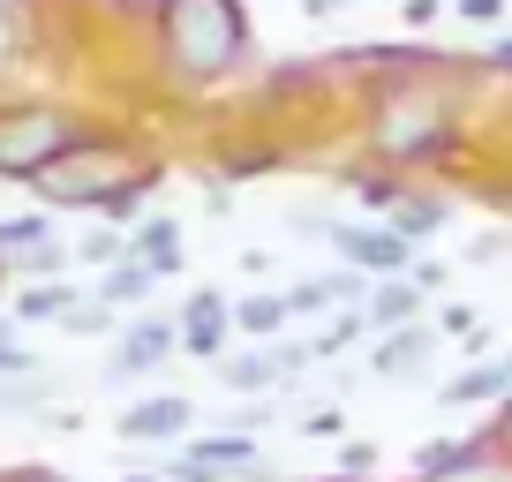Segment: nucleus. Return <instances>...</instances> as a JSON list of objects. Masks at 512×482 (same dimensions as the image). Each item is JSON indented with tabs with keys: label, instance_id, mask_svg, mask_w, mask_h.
I'll use <instances>...</instances> for the list:
<instances>
[{
	"label": "nucleus",
	"instance_id": "f03ea898",
	"mask_svg": "<svg viewBox=\"0 0 512 482\" xmlns=\"http://www.w3.org/2000/svg\"><path fill=\"white\" fill-rule=\"evenodd\" d=\"M136 181H144V174H128V159H121L113 144L83 136V144L68 151V159H53L46 174L31 181V189L46 196V204H106V211H113V196L136 189Z\"/></svg>",
	"mask_w": 512,
	"mask_h": 482
},
{
	"label": "nucleus",
	"instance_id": "b1692460",
	"mask_svg": "<svg viewBox=\"0 0 512 482\" xmlns=\"http://www.w3.org/2000/svg\"><path fill=\"white\" fill-rule=\"evenodd\" d=\"M400 16L407 23H437V0H400Z\"/></svg>",
	"mask_w": 512,
	"mask_h": 482
},
{
	"label": "nucleus",
	"instance_id": "2eb2a0df",
	"mask_svg": "<svg viewBox=\"0 0 512 482\" xmlns=\"http://www.w3.org/2000/svg\"><path fill=\"white\" fill-rule=\"evenodd\" d=\"M445 226V204H430V196H407L400 211H392V234L400 241H415V234H437Z\"/></svg>",
	"mask_w": 512,
	"mask_h": 482
},
{
	"label": "nucleus",
	"instance_id": "ddd939ff",
	"mask_svg": "<svg viewBox=\"0 0 512 482\" xmlns=\"http://www.w3.org/2000/svg\"><path fill=\"white\" fill-rule=\"evenodd\" d=\"M68 302H76V294H68L61 279H38V287H23V294H16V324H46V317H68Z\"/></svg>",
	"mask_w": 512,
	"mask_h": 482
},
{
	"label": "nucleus",
	"instance_id": "dca6fc26",
	"mask_svg": "<svg viewBox=\"0 0 512 482\" xmlns=\"http://www.w3.org/2000/svg\"><path fill=\"white\" fill-rule=\"evenodd\" d=\"M151 279H159L151 264L128 257V264H113V272H106V294H98V302H136V294H151Z\"/></svg>",
	"mask_w": 512,
	"mask_h": 482
},
{
	"label": "nucleus",
	"instance_id": "9d476101",
	"mask_svg": "<svg viewBox=\"0 0 512 482\" xmlns=\"http://www.w3.org/2000/svg\"><path fill=\"white\" fill-rule=\"evenodd\" d=\"M128 249H136V264H151V272H181V226L174 219H144Z\"/></svg>",
	"mask_w": 512,
	"mask_h": 482
},
{
	"label": "nucleus",
	"instance_id": "9b49d317",
	"mask_svg": "<svg viewBox=\"0 0 512 482\" xmlns=\"http://www.w3.org/2000/svg\"><path fill=\"white\" fill-rule=\"evenodd\" d=\"M287 317H294L287 294H249V302H234V324L249 339H279V332H287Z\"/></svg>",
	"mask_w": 512,
	"mask_h": 482
},
{
	"label": "nucleus",
	"instance_id": "bb28decb",
	"mask_svg": "<svg viewBox=\"0 0 512 482\" xmlns=\"http://www.w3.org/2000/svg\"><path fill=\"white\" fill-rule=\"evenodd\" d=\"M121 482H166V475H121Z\"/></svg>",
	"mask_w": 512,
	"mask_h": 482
},
{
	"label": "nucleus",
	"instance_id": "aec40b11",
	"mask_svg": "<svg viewBox=\"0 0 512 482\" xmlns=\"http://www.w3.org/2000/svg\"><path fill=\"white\" fill-rule=\"evenodd\" d=\"M68 332H106V324H113V302H98V309H68Z\"/></svg>",
	"mask_w": 512,
	"mask_h": 482
},
{
	"label": "nucleus",
	"instance_id": "a211bd4d",
	"mask_svg": "<svg viewBox=\"0 0 512 482\" xmlns=\"http://www.w3.org/2000/svg\"><path fill=\"white\" fill-rule=\"evenodd\" d=\"M76 249H83V264H106V272H113V264H128V241L121 234H91V241H76Z\"/></svg>",
	"mask_w": 512,
	"mask_h": 482
},
{
	"label": "nucleus",
	"instance_id": "1a4fd4ad",
	"mask_svg": "<svg viewBox=\"0 0 512 482\" xmlns=\"http://www.w3.org/2000/svg\"><path fill=\"white\" fill-rule=\"evenodd\" d=\"M279 347H256V354H234V362H219V385L226 392H272L279 385Z\"/></svg>",
	"mask_w": 512,
	"mask_h": 482
},
{
	"label": "nucleus",
	"instance_id": "f3484780",
	"mask_svg": "<svg viewBox=\"0 0 512 482\" xmlns=\"http://www.w3.org/2000/svg\"><path fill=\"white\" fill-rule=\"evenodd\" d=\"M46 241V211H23V219H0V249H38Z\"/></svg>",
	"mask_w": 512,
	"mask_h": 482
},
{
	"label": "nucleus",
	"instance_id": "20e7f679",
	"mask_svg": "<svg viewBox=\"0 0 512 482\" xmlns=\"http://www.w3.org/2000/svg\"><path fill=\"white\" fill-rule=\"evenodd\" d=\"M332 249H339L347 272H369V279H400L407 257H415V241H400L392 226H339Z\"/></svg>",
	"mask_w": 512,
	"mask_h": 482
},
{
	"label": "nucleus",
	"instance_id": "f8f14e48",
	"mask_svg": "<svg viewBox=\"0 0 512 482\" xmlns=\"http://www.w3.org/2000/svg\"><path fill=\"white\" fill-rule=\"evenodd\" d=\"M415 309H422V287H377L362 324H377V332H407V324H415Z\"/></svg>",
	"mask_w": 512,
	"mask_h": 482
},
{
	"label": "nucleus",
	"instance_id": "a878e982",
	"mask_svg": "<svg viewBox=\"0 0 512 482\" xmlns=\"http://www.w3.org/2000/svg\"><path fill=\"white\" fill-rule=\"evenodd\" d=\"M302 8H309V16H332V8H339V0H302Z\"/></svg>",
	"mask_w": 512,
	"mask_h": 482
},
{
	"label": "nucleus",
	"instance_id": "4468645a",
	"mask_svg": "<svg viewBox=\"0 0 512 482\" xmlns=\"http://www.w3.org/2000/svg\"><path fill=\"white\" fill-rule=\"evenodd\" d=\"M422 354H430V332H392V339L377 347V377H407Z\"/></svg>",
	"mask_w": 512,
	"mask_h": 482
},
{
	"label": "nucleus",
	"instance_id": "5701e85b",
	"mask_svg": "<svg viewBox=\"0 0 512 482\" xmlns=\"http://www.w3.org/2000/svg\"><path fill=\"white\" fill-rule=\"evenodd\" d=\"M339 467H347V475H369V467H377V452H369V445H339Z\"/></svg>",
	"mask_w": 512,
	"mask_h": 482
},
{
	"label": "nucleus",
	"instance_id": "412c9836",
	"mask_svg": "<svg viewBox=\"0 0 512 482\" xmlns=\"http://www.w3.org/2000/svg\"><path fill=\"white\" fill-rule=\"evenodd\" d=\"M347 430V415H339V407H317V415L302 422V437H339Z\"/></svg>",
	"mask_w": 512,
	"mask_h": 482
},
{
	"label": "nucleus",
	"instance_id": "7ed1b4c3",
	"mask_svg": "<svg viewBox=\"0 0 512 482\" xmlns=\"http://www.w3.org/2000/svg\"><path fill=\"white\" fill-rule=\"evenodd\" d=\"M76 144H83V129L68 121V113H53V106L0 113V174H8V181H38L53 159H68Z\"/></svg>",
	"mask_w": 512,
	"mask_h": 482
},
{
	"label": "nucleus",
	"instance_id": "6e6552de",
	"mask_svg": "<svg viewBox=\"0 0 512 482\" xmlns=\"http://www.w3.org/2000/svg\"><path fill=\"white\" fill-rule=\"evenodd\" d=\"M475 400H512V354H490L482 370H460L445 385V407H475Z\"/></svg>",
	"mask_w": 512,
	"mask_h": 482
},
{
	"label": "nucleus",
	"instance_id": "393cba45",
	"mask_svg": "<svg viewBox=\"0 0 512 482\" xmlns=\"http://www.w3.org/2000/svg\"><path fill=\"white\" fill-rule=\"evenodd\" d=\"M490 61H497V68H512V38H497V53H490Z\"/></svg>",
	"mask_w": 512,
	"mask_h": 482
},
{
	"label": "nucleus",
	"instance_id": "4be33fe9",
	"mask_svg": "<svg viewBox=\"0 0 512 482\" xmlns=\"http://www.w3.org/2000/svg\"><path fill=\"white\" fill-rule=\"evenodd\" d=\"M452 8H460L467 23H497V16H505V0H452Z\"/></svg>",
	"mask_w": 512,
	"mask_h": 482
},
{
	"label": "nucleus",
	"instance_id": "6ab92c4d",
	"mask_svg": "<svg viewBox=\"0 0 512 482\" xmlns=\"http://www.w3.org/2000/svg\"><path fill=\"white\" fill-rule=\"evenodd\" d=\"M31 370V347L16 339V324H0V377H23Z\"/></svg>",
	"mask_w": 512,
	"mask_h": 482
},
{
	"label": "nucleus",
	"instance_id": "f257e3e1",
	"mask_svg": "<svg viewBox=\"0 0 512 482\" xmlns=\"http://www.w3.org/2000/svg\"><path fill=\"white\" fill-rule=\"evenodd\" d=\"M166 61L189 76H219L241 53V8L234 0H166Z\"/></svg>",
	"mask_w": 512,
	"mask_h": 482
},
{
	"label": "nucleus",
	"instance_id": "0eeeda50",
	"mask_svg": "<svg viewBox=\"0 0 512 482\" xmlns=\"http://www.w3.org/2000/svg\"><path fill=\"white\" fill-rule=\"evenodd\" d=\"M181 347L196 354V362H219L226 347V294H196L189 317H181Z\"/></svg>",
	"mask_w": 512,
	"mask_h": 482
},
{
	"label": "nucleus",
	"instance_id": "423d86ee",
	"mask_svg": "<svg viewBox=\"0 0 512 482\" xmlns=\"http://www.w3.org/2000/svg\"><path fill=\"white\" fill-rule=\"evenodd\" d=\"M181 347V332L174 324H128V339H121V354H113V385H128V377H144V370H159L166 354Z\"/></svg>",
	"mask_w": 512,
	"mask_h": 482
},
{
	"label": "nucleus",
	"instance_id": "39448f33",
	"mask_svg": "<svg viewBox=\"0 0 512 482\" xmlns=\"http://www.w3.org/2000/svg\"><path fill=\"white\" fill-rule=\"evenodd\" d=\"M189 422H196V407L181 400V392H151V400H136L121 422H113V430H121L128 445H174Z\"/></svg>",
	"mask_w": 512,
	"mask_h": 482
}]
</instances>
